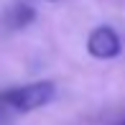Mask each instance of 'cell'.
<instances>
[{"label":"cell","mask_w":125,"mask_h":125,"mask_svg":"<svg viewBox=\"0 0 125 125\" xmlns=\"http://www.w3.org/2000/svg\"><path fill=\"white\" fill-rule=\"evenodd\" d=\"M54 97H56V84L51 79H38V82H31V84L5 89L0 94V102L15 112H33V110H41V107L51 105Z\"/></svg>","instance_id":"obj_1"},{"label":"cell","mask_w":125,"mask_h":125,"mask_svg":"<svg viewBox=\"0 0 125 125\" xmlns=\"http://www.w3.org/2000/svg\"><path fill=\"white\" fill-rule=\"evenodd\" d=\"M8 21H10L13 28H26V26H31L33 21H36V10H33L31 5H26V3H18V5L10 8Z\"/></svg>","instance_id":"obj_3"},{"label":"cell","mask_w":125,"mask_h":125,"mask_svg":"<svg viewBox=\"0 0 125 125\" xmlns=\"http://www.w3.org/2000/svg\"><path fill=\"white\" fill-rule=\"evenodd\" d=\"M87 51L94 56V59H115V56H120L123 51V41L120 36H117V31L112 26H97L92 33H89L87 38Z\"/></svg>","instance_id":"obj_2"},{"label":"cell","mask_w":125,"mask_h":125,"mask_svg":"<svg viewBox=\"0 0 125 125\" xmlns=\"http://www.w3.org/2000/svg\"><path fill=\"white\" fill-rule=\"evenodd\" d=\"M123 125H125V120H123Z\"/></svg>","instance_id":"obj_4"}]
</instances>
